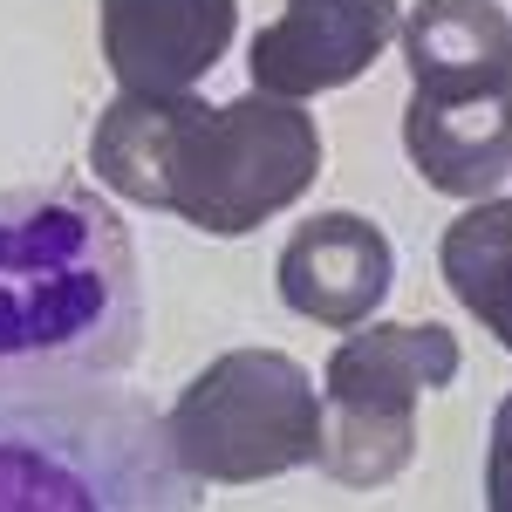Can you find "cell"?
<instances>
[{"label":"cell","instance_id":"cell-12","mask_svg":"<svg viewBox=\"0 0 512 512\" xmlns=\"http://www.w3.org/2000/svg\"><path fill=\"white\" fill-rule=\"evenodd\" d=\"M485 512H512V390L492 410V437H485Z\"/></svg>","mask_w":512,"mask_h":512},{"label":"cell","instance_id":"cell-7","mask_svg":"<svg viewBox=\"0 0 512 512\" xmlns=\"http://www.w3.org/2000/svg\"><path fill=\"white\" fill-rule=\"evenodd\" d=\"M403 7L396 0H287L280 21L253 35V89L308 103L321 89H349L376 69V55L396 41Z\"/></svg>","mask_w":512,"mask_h":512},{"label":"cell","instance_id":"cell-2","mask_svg":"<svg viewBox=\"0 0 512 512\" xmlns=\"http://www.w3.org/2000/svg\"><path fill=\"white\" fill-rule=\"evenodd\" d=\"M0 512H198V485L117 376H0Z\"/></svg>","mask_w":512,"mask_h":512},{"label":"cell","instance_id":"cell-8","mask_svg":"<svg viewBox=\"0 0 512 512\" xmlns=\"http://www.w3.org/2000/svg\"><path fill=\"white\" fill-rule=\"evenodd\" d=\"M233 28L239 0H96L103 62L123 89L144 96L198 89V76H212L233 48Z\"/></svg>","mask_w":512,"mask_h":512},{"label":"cell","instance_id":"cell-11","mask_svg":"<svg viewBox=\"0 0 512 512\" xmlns=\"http://www.w3.org/2000/svg\"><path fill=\"white\" fill-rule=\"evenodd\" d=\"M437 267H444V287L465 301V315L492 328L499 349L512 355V198L499 192L458 212L437 239Z\"/></svg>","mask_w":512,"mask_h":512},{"label":"cell","instance_id":"cell-6","mask_svg":"<svg viewBox=\"0 0 512 512\" xmlns=\"http://www.w3.org/2000/svg\"><path fill=\"white\" fill-rule=\"evenodd\" d=\"M465 349L444 321H369L328 355L321 472L349 492H383L417 458V396L458 383Z\"/></svg>","mask_w":512,"mask_h":512},{"label":"cell","instance_id":"cell-9","mask_svg":"<svg viewBox=\"0 0 512 512\" xmlns=\"http://www.w3.org/2000/svg\"><path fill=\"white\" fill-rule=\"evenodd\" d=\"M396 280V246L362 212H315L280 246V301L321 328H362Z\"/></svg>","mask_w":512,"mask_h":512},{"label":"cell","instance_id":"cell-4","mask_svg":"<svg viewBox=\"0 0 512 512\" xmlns=\"http://www.w3.org/2000/svg\"><path fill=\"white\" fill-rule=\"evenodd\" d=\"M171 458L192 485H260L321 458V390L280 349H226L164 410Z\"/></svg>","mask_w":512,"mask_h":512},{"label":"cell","instance_id":"cell-10","mask_svg":"<svg viewBox=\"0 0 512 512\" xmlns=\"http://www.w3.org/2000/svg\"><path fill=\"white\" fill-rule=\"evenodd\" d=\"M205 103L198 89H171V96H144V89H123L117 103H103V117L89 123V171L130 205H171V158H178V137L192 110Z\"/></svg>","mask_w":512,"mask_h":512},{"label":"cell","instance_id":"cell-5","mask_svg":"<svg viewBox=\"0 0 512 512\" xmlns=\"http://www.w3.org/2000/svg\"><path fill=\"white\" fill-rule=\"evenodd\" d=\"M321 178V130L301 103L246 89L233 103H198L178 158H171V205L185 226L212 239L260 233L274 212L308 198Z\"/></svg>","mask_w":512,"mask_h":512},{"label":"cell","instance_id":"cell-3","mask_svg":"<svg viewBox=\"0 0 512 512\" xmlns=\"http://www.w3.org/2000/svg\"><path fill=\"white\" fill-rule=\"evenodd\" d=\"M403 151L431 192L499 198L512 185V21L499 0H417L403 7Z\"/></svg>","mask_w":512,"mask_h":512},{"label":"cell","instance_id":"cell-1","mask_svg":"<svg viewBox=\"0 0 512 512\" xmlns=\"http://www.w3.org/2000/svg\"><path fill=\"white\" fill-rule=\"evenodd\" d=\"M144 349V267L110 198L0 192V376H123Z\"/></svg>","mask_w":512,"mask_h":512}]
</instances>
